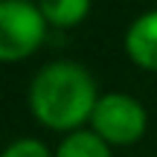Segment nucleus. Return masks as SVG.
<instances>
[{
  "label": "nucleus",
  "mask_w": 157,
  "mask_h": 157,
  "mask_svg": "<svg viewBox=\"0 0 157 157\" xmlns=\"http://www.w3.org/2000/svg\"><path fill=\"white\" fill-rule=\"evenodd\" d=\"M96 78L76 61H52L35 73L29 84V111L44 128L82 131L99 105Z\"/></svg>",
  "instance_id": "obj_1"
},
{
  "label": "nucleus",
  "mask_w": 157,
  "mask_h": 157,
  "mask_svg": "<svg viewBox=\"0 0 157 157\" xmlns=\"http://www.w3.org/2000/svg\"><path fill=\"white\" fill-rule=\"evenodd\" d=\"M47 38V17L32 0H0V61H23Z\"/></svg>",
  "instance_id": "obj_2"
},
{
  "label": "nucleus",
  "mask_w": 157,
  "mask_h": 157,
  "mask_svg": "<svg viewBox=\"0 0 157 157\" xmlns=\"http://www.w3.org/2000/svg\"><path fill=\"white\" fill-rule=\"evenodd\" d=\"M90 125H93L90 131L99 134L108 146H131L146 134L148 117H146V108L134 96L105 93L90 117Z\"/></svg>",
  "instance_id": "obj_3"
},
{
  "label": "nucleus",
  "mask_w": 157,
  "mask_h": 157,
  "mask_svg": "<svg viewBox=\"0 0 157 157\" xmlns=\"http://www.w3.org/2000/svg\"><path fill=\"white\" fill-rule=\"evenodd\" d=\"M125 52L143 70H157V9L131 21L125 32Z\"/></svg>",
  "instance_id": "obj_4"
},
{
  "label": "nucleus",
  "mask_w": 157,
  "mask_h": 157,
  "mask_svg": "<svg viewBox=\"0 0 157 157\" xmlns=\"http://www.w3.org/2000/svg\"><path fill=\"white\" fill-rule=\"evenodd\" d=\"M56 157H111V146L93 131H73L58 143Z\"/></svg>",
  "instance_id": "obj_5"
},
{
  "label": "nucleus",
  "mask_w": 157,
  "mask_h": 157,
  "mask_svg": "<svg viewBox=\"0 0 157 157\" xmlns=\"http://www.w3.org/2000/svg\"><path fill=\"white\" fill-rule=\"evenodd\" d=\"M38 9L44 12L47 23L70 29L84 21V15L90 12V0H38Z\"/></svg>",
  "instance_id": "obj_6"
},
{
  "label": "nucleus",
  "mask_w": 157,
  "mask_h": 157,
  "mask_svg": "<svg viewBox=\"0 0 157 157\" xmlns=\"http://www.w3.org/2000/svg\"><path fill=\"white\" fill-rule=\"evenodd\" d=\"M3 157H52L50 148L44 146L35 137H23V140H15L9 148L3 151Z\"/></svg>",
  "instance_id": "obj_7"
}]
</instances>
